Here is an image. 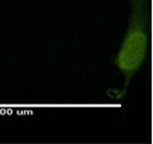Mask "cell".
Returning <instances> with one entry per match:
<instances>
[{"mask_svg": "<svg viewBox=\"0 0 153 144\" xmlns=\"http://www.w3.org/2000/svg\"><path fill=\"white\" fill-rule=\"evenodd\" d=\"M130 19L123 44L112 63L125 76L123 96L128 85L148 59L151 42V0H129Z\"/></svg>", "mask_w": 153, "mask_h": 144, "instance_id": "6da1fadb", "label": "cell"}]
</instances>
